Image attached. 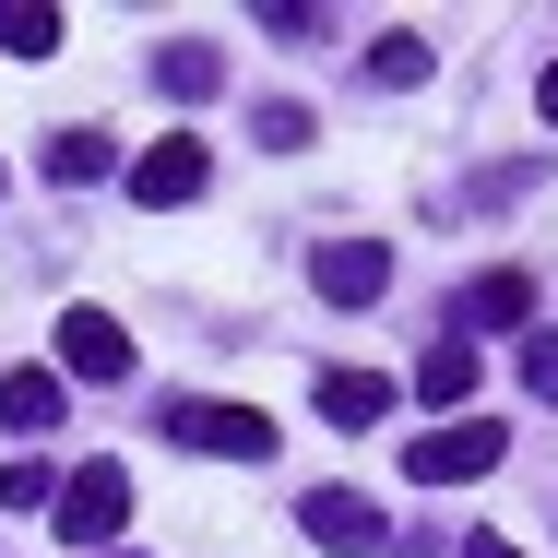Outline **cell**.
Wrapping results in <instances>:
<instances>
[{
  "instance_id": "cell-10",
  "label": "cell",
  "mask_w": 558,
  "mask_h": 558,
  "mask_svg": "<svg viewBox=\"0 0 558 558\" xmlns=\"http://www.w3.org/2000/svg\"><path fill=\"white\" fill-rule=\"evenodd\" d=\"M322 416H333V428H380V416H392V380H380V368H322Z\"/></svg>"
},
{
  "instance_id": "cell-17",
  "label": "cell",
  "mask_w": 558,
  "mask_h": 558,
  "mask_svg": "<svg viewBox=\"0 0 558 558\" xmlns=\"http://www.w3.org/2000/svg\"><path fill=\"white\" fill-rule=\"evenodd\" d=\"M523 392L558 404V333H523Z\"/></svg>"
},
{
  "instance_id": "cell-8",
  "label": "cell",
  "mask_w": 558,
  "mask_h": 558,
  "mask_svg": "<svg viewBox=\"0 0 558 558\" xmlns=\"http://www.w3.org/2000/svg\"><path fill=\"white\" fill-rule=\"evenodd\" d=\"M523 322H535V274H511V262H499V274H475V286H463V333H523Z\"/></svg>"
},
{
  "instance_id": "cell-5",
  "label": "cell",
  "mask_w": 558,
  "mask_h": 558,
  "mask_svg": "<svg viewBox=\"0 0 558 558\" xmlns=\"http://www.w3.org/2000/svg\"><path fill=\"white\" fill-rule=\"evenodd\" d=\"M203 179H215L203 131H167V143H155V155L131 167V203H155V215H167V203H203Z\"/></svg>"
},
{
  "instance_id": "cell-1",
  "label": "cell",
  "mask_w": 558,
  "mask_h": 558,
  "mask_svg": "<svg viewBox=\"0 0 558 558\" xmlns=\"http://www.w3.org/2000/svg\"><path fill=\"white\" fill-rule=\"evenodd\" d=\"M167 440L215 451V463H262V451H274V416H262V404H203V392H179V404H167Z\"/></svg>"
},
{
  "instance_id": "cell-2",
  "label": "cell",
  "mask_w": 558,
  "mask_h": 558,
  "mask_svg": "<svg viewBox=\"0 0 558 558\" xmlns=\"http://www.w3.org/2000/svg\"><path fill=\"white\" fill-rule=\"evenodd\" d=\"M499 451H511V428H499V416H440L428 440L404 451V475H416V487H463V475H487Z\"/></svg>"
},
{
  "instance_id": "cell-4",
  "label": "cell",
  "mask_w": 558,
  "mask_h": 558,
  "mask_svg": "<svg viewBox=\"0 0 558 558\" xmlns=\"http://www.w3.org/2000/svg\"><path fill=\"white\" fill-rule=\"evenodd\" d=\"M298 535H310V547H344V558H380V547H392V523H380L356 487H310V499H298Z\"/></svg>"
},
{
  "instance_id": "cell-20",
  "label": "cell",
  "mask_w": 558,
  "mask_h": 558,
  "mask_svg": "<svg viewBox=\"0 0 558 558\" xmlns=\"http://www.w3.org/2000/svg\"><path fill=\"white\" fill-rule=\"evenodd\" d=\"M535 108H547V119H558V72H547V84H535Z\"/></svg>"
},
{
  "instance_id": "cell-15",
  "label": "cell",
  "mask_w": 558,
  "mask_h": 558,
  "mask_svg": "<svg viewBox=\"0 0 558 558\" xmlns=\"http://www.w3.org/2000/svg\"><path fill=\"white\" fill-rule=\"evenodd\" d=\"M48 499H60V475H48L36 451H12V463H0V511H48Z\"/></svg>"
},
{
  "instance_id": "cell-3",
  "label": "cell",
  "mask_w": 558,
  "mask_h": 558,
  "mask_svg": "<svg viewBox=\"0 0 558 558\" xmlns=\"http://www.w3.org/2000/svg\"><path fill=\"white\" fill-rule=\"evenodd\" d=\"M48 511H60V535H72V547L108 558L119 523H131V475H119V463H84V475H60V499H48Z\"/></svg>"
},
{
  "instance_id": "cell-16",
  "label": "cell",
  "mask_w": 558,
  "mask_h": 558,
  "mask_svg": "<svg viewBox=\"0 0 558 558\" xmlns=\"http://www.w3.org/2000/svg\"><path fill=\"white\" fill-rule=\"evenodd\" d=\"M368 84H428V48H416V36H380V48H368Z\"/></svg>"
},
{
  "instance_id": "cell-19",
  "label": "cell",
  "mask_w": 558,
  "mask_h": 558,
  "mask_svg": "<svg viewBox=\"0 0 558 558\" xmlns=\"http://www.w3.org/2000/svg\"><path fill=\"white\" fill-rule=\"evenodd\" d=\"M463 558H523V547H499V535H463Z\"/></svg>"
},
{
  "instance_id": "cell-9",
  "label": "cell",
  "mask_w": 558,
  "mask_h": 558,
  "mask_svg": "<svg viewBox=\"0 0 558 558\" xmlns=\"http://www.w3.org/2000/svg\"><path fill=\"white\" fill-rule=\"evenodd\" d=\"M0 428H12V440L60 428V368H0Z\"/></svg>"
},
{
  "instance_id": "cell-12",
  "label": "cell",
  "mask_w": 558,
  "mask_h": 558,
  "mask_svg": "<svg viewBox=\"0 0 558 558\" xmlns=\"http://www.w3.org/2000/svg\"><path fill=\"white\" fill-rule=\"evenodd\" d=\"M0 48L12 60H48L60 48V0H0Z\"/></svg>"
},
{
  "instance_id": "cell-7",
  "label": "cell",
  "mask_w": 558,
  "mask_h": 558,
  "mask_svg": "<svg viewBox=\"0 0 558 558\" xmlns=\"http://www.w3.org/2000/svg\"><path fill=\"white\" fill-rule=\"evenodd\" d=\"M60 368L72 380H131V333L108 310H60Z\"/></svg>"
},
{
  "instance_id": "cell-18",
  "label": "cell",
  "mask_w": 558,
  "mask_h": 558,
  "mask_svg": "<svg viewBox=\"0 0 558 558\" xmlns=\"http://www.w3.org/2000/svg\"><path fill=\"white\" fill-rule=\"evenodd\" d=\"M262 143H274V155H298V143H310V108H286V96H274V108H262Z\"/></svg>"
},
{
  "instance_id": "cell-6",
  "label": "cell",
  "mask_w": 558,
  "mask_h": 558,
  "mask_svg": "<svg viewBox=\"0 0 558 558\" xmlns=\"http://www.w3.org/2000/svg\"><path fill=\"white\" fill-rule=\"evenodd\" d=\"M310 286H322L333 310H368V298L392 286V250H380V238H333V250L310 262Z\"/></svg>"
},
{
  "instance_id": "cell-13",
  "label": "cell",
  "mask_w": 558,
  "mask_h": 558,
  "mask_svg": "<svg viewBox=\"0 0 558 558\" xmlns=\"http://www.w3.org/2000/svg\"><path fill=\"white\" fill-rule=\"evenodd\" d=\"M119 155H108V131H60V143H48V179H60V191H84V179H108Z\"/></svg>"
},
{
  "instance_id": "cell-11",
  "label": "cell",
  "mask_w": 558,
  "mask_h": 558,
  "mask_svg": "<svg viewBox=\"0 0 558 558\" xmlns=\"http://www.w3.org/2000/svg\"><path fill=\"white\" fill-rule=\"evenodd\" d=\"M416 404H440V416H463V404H475V344H463V333L416 356Z\"/></svg>"
},
{
  "instance_id": "cell-14",
  "label": "cell",
  "mask_w": 558,
  "mask_h": 558,
  "mask_svg": "<svg viewBox=\"0 0 558 558\" xmlns=\"http://www.w3.org/2000/svg\"><path fill=\"white\" fill-rule=\"evenodd\" d=\"M155 84H167V96H215L226 60H215V48H155Z\"/></svg>"
}]
</instances>
